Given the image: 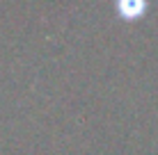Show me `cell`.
Segmentation results:
<instances>
[{
    "instance_id": "1",
    "label": "cell",
    "mask_w": 158,
    "mask_h": 155,
    "mask_svg": "<svg viewBox=\"0 0 158 155\" xmlns=\"http://www.w3.org/2000/svg\"><path fill=\"white\" fill-rule=\"evenodd\" d=\"M117 12H119L122 18L135 21L142 12H147V5H142V2H119L117 5Z\"/></svg>"
}]
</instances>
